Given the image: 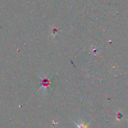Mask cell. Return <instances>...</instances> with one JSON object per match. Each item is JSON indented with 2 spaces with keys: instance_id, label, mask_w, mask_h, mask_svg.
<instances>
[{
  "instance_id": "obj_1",
  "label": "cell",
  "mask_w": 128,
  "mask_h": 128,
  "mask_svg": "<svg viewBox=\"0 0 128 128\" xmlns=\"http://www.w3.org/2000/svg\"><path fill=\"white\" fill-rule=\"evenodd\" d=\"M40 78L41 80V85H42V86L40 88V90H39V91H40L42 88L43 89L44 91H46V89L48 87H49L50 86V84H51V80H50V78L46 77V76H44L43 78L41 77V76H40Z\"/></svg>"
},
{
  "instance_id": "obj_2",
  "label": "cell",
  "mask_w": 128,
  "mask_h": 128,
  "mask_svg": "<svg viewBox=\"0 0 128 128\" xmlns=\"http://www.w3.org/2000/svg\"><path fill=\"white\" fill-rule=\"evenodd\" d=\"M75 124H76V126H78V128H88V126H86V125H85L83 123H81L80 124H76V122H74Z\"/></svg>"
},
{
  "instance_id": "obj_3",
  "label": "cell",
  "mask_w": 128,
  "mask_h": 128,
  "mask_svg": "<svg viewBox=\"0 0 128 128\" xmlns=\"http://www.w3.org/2000/svg\"><path fill=\"white\" fill-rule=\"evenodd\" d=\"M52 34L54 35V36H55V35H56V34L58 32L57 29H56V28H55V27H54L52 29Z\"/></svg>"
}]
</instances>
